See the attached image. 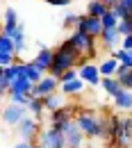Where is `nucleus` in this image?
<instances>
[{"label": "nucleus", "mask_w": 132, "mask_h": 148, "mask_svg": "<svg viewBox=\"0 0 132 148\" xmlns=\"http://www.w3.org/2000/svg\"><path fill=\"white\" fill-rule=\"evenodd\" d=\"M48 5H55V7H66L68 5V0H46Z\"/></svg>", "instance_id": "nucleus-34"}, {"label": "nucleus", "mask_w": 132, "mask_h": 148, "mask_svg": "<svg viewBox=\"0 0 132 148\" xmlns=\"http://www.w3.org/2000/svg\"><path fill=\"white\" fill-rule=\"evenodd\" d=\"M7 98H9V103H12V105H21V107H27V105H30V100H32V98H30V96H7Z\"/></svg>", "instance_id": "nucleus-29"}, {"label": "nucleus", "mask_w": 132, "mask_h": 148, "mask_svg": "<svg viewBox=\"0 0 132 148\" xmlns=\"http://www.w3.org/2000/svg\"><path fill=\"white\" fill-rule=\"evenodd\" d=\"M77 107H73V105H66V107H62V110L53 112L50 116H48V125H53V128H59L62 123H66V121H73L77 116Z\"/></svg>", "instance_id": "nucleus-12"}, {"label": "nucleus", "mask_w": 132, "mask_h": 148, "mask_svg": "<svg viewBox=\"0 0 132 148\" xmlns=\"http://www.w3.org/2000/svg\"><path fill=\"white\" fill-rule=\"evenodd\" d=\"M77 77H80V71H77V69H71V71H66V73L59 77V82L66 84V82H73V80H77Z\"/></svg>", "instance_id": "nucleus-31"}, {"label": "nucleus", "mask_w": 132, "mask_h": 148, "mask_svg": "<svg viewBox=\"0 0 132 148\" xmlns=\"http://www.w3.org/2000/svg\"><path fill=\"white\" fill-rule=\"evenodd\" d=\"M80 64V53L71 46V41H62L59 46L55 48V62H53V69H50V75L55 77H62L66 71L71 69H77Z\"/></svg>", "instance_id": "nucleus-2"}, {"label": "nucleus", "mask_w": 132, "mask_h": 148, "mask_svg": "<svg viewBox=\"0 0 132 148\" xmlns=\"http://www.w3.org/2000/svg\"><path fill=\"white\" fill-rule=\"evenodd\" d=\"M32 87H34V84H32L27 77H21V80H16V82L12 84L9 96H18V93L21 96H30V93H32Z\"/></svg>", "instance_id": "nucleus-19"}, {"label": "nucleus", "mask_w": 132, "mask_h": 148, "mask_svg": "<svg viewBox=\"0 0 132 148\" xmlns=\"http://www.w3.org/2000/svg\"><path fill=\"white\" fill-rule=\"evenodd\" d=\"M100 46L105 48V50H109V53H114V50H118L121 48V41H123V37H121V32L118 30H105L103 34H100Z\"/></svg>", "instance_id": "nucleus-14"}, {"label": "nucleus", "mask_w": 132, "mask_h": 148, "mask_svg": "<svg viewBox=\"0 0 132 148\" xmlns=\"http://www.w3.org/2000/svg\"><path fill=\"white\" fill-rule=\"evenodd\" d=\"M21 21H18V12L14 9V7H7L5 12H2V30H0V34H9L14 27H18Z\"/></svg>", "instance_id": "nucleus-15"}, {"label": "nucleus", "mask_w": 132, "mask_h": 148, "mask_svg": "<svg viewBox=\"0 0 132 148\" xmlns=\"http://www.w3.org/2000/svg\"><path fill=\"white\" fill-rule=\"evenodd\" d=\"M32 62H34V66H37V69H41L43 73L48 75V73H50V69H53V62H55V50H53V48H48V46H41Z\"/></svg>", "instance_id": "nucleus-11"}, {"label": "nucleus", "mask_w": 132, "mask_h": 148, "mask_svg": "<svg viewBox=\"0 0 132 148\" xmlns=\"http://www.w3.org/2000/svg\"><path fill=\"white\" fill-rule=\"evenodd\" d=\"M121 48H123V50H128V53H132V34L123 37V41H121Z\"/></svg>", "instance_id": "nucleus-33"}, {"label": "nucleus", "mask_w": 132, "mask_h": 148, "mask_svg": "<svg viewBox=\"0 0 132 148\" xmlns=\"http://www.w3.org/2000/svg\"><path fill=\"white\" fill-rule=\"evenodd\" d=\"M84 84H87V82L77 77V80H73V82H66V84H62V87H59V91L64 93V96H77V93L84 91Z\"/></svg>", "instance_id": "nucleus-22"}, {"label": "nucleus", "mask_w": 132, "mask_h": 148, "mask_svg": "<svg viewBox=\"0 0 132 148\" xmlns=\"http://www.w3.org/2000/svg\"><path fill=\"white\" fill-rule=\"evenodd\" d=\"M68 41H71V46L80 53V57H84V55L94 57L96 55V41H98V39H94L91 34H84V32L73 30L71 37H68Z\"/></svg>", "instance_id": "nucleus-4"}, {"label": "nucleus", "mask_w": 132, "mask_h": 148, "mask_svg": "<svg viewBox=\"0 0 132 148\" xmlns=\"http://www.w3.org/2000/svg\"><path fill=\"white\" fill-rule=\"evenodd\" d=\"M118 80H121V84H123V89H128V91H132V69H130V71H128L125 75H121Z\"/></svg>", "instance_id": "nucleus-32"}, {"label": "nucleus", "mask_w": 132, "mask_h": 148, "mask_svg": "<svg viewBox=\"0 0 132 148\" xmlns=\"http://www.w3.org/2000/svg\"><path fill=\"white\" fill-rule=\"evenodd\" d=\"M112 57H116L118 59V64H123L125 69H132V55L128 53V50H123V48H118V50H114Z\"/></svg>", "instance_id": "nucleus-25"}, {"label": "nucleus", "mask_w": 132, "mask_h": 148, "mask_svg": "<svg viewBox=\"0 0 132 148\" xmlns=\"http://www.w3.org/2000/svg\"><path fill=\"white\" fill-rule=\"evenodd\" d=\"M12 148H32V141H18V144H14Z\"/></svg>", "instance_id": "nucleus-35"}, {"label": "nucleus", "mask_w": 132, "mask_h": 148, "mask_svg": "<svg viewBox=\"0 0 132 148\" xmlns=\"http://www.w3.org/2000/svg\"><path fill=\"white\" fill-rule=\"evenodd\" d=\"M100 87H103V91L107 93L109 98H114L116 93H118L121 89H123V84H121V80H118V77H103Z\"/></svg>", "instance_id": "nucleus-20"}, {"label": "nucleus", "mask_w": 132, "mask_h": 148, "mask_svg": "<svg viewBox=\"0 0 132 148\" xmlns=\"http://www.w3.org/2000/svg\"><path fill=\"white\" fill-rule=\"evenodd\" d=\"M103 2L107 5V9H114V7H116V5L121 2V0H103Z\"/></svg>", "instance_id": "nucleus-36"}, {"label": "nucleus", "mask_w": 132, "mask_h": 148, "mask_svg": "<svg viewBox=\"0 0 132 148\" xmlns=\"http://www.w3.org/2000/svg\"><path fill=\"white\" fill-rule=\"evenodd\" d=\"M100 21H103V27H105V30H116V27H118V18L114 16L112 9H109V12H107Z\"/></svg>", "instance_id": "nucleus-27"}, {"label": "nucleus", "mask_w": 132, "mask_h": 148, "mask_svg": "<svg viewBox=\"0 0 132 148\" xmlns=\"http://www.w3.org/2000/svg\"><path fill=\"white\" fill-rule=\"evenodd\" d=\"M27 112H30V116H34L37 121H41V119H43V112H46L43 98H32L30 105H27Z\"/></svg>", "instance_id": "nucleus-24"}, {"label": "nucleus", "mask_w": 132, "mask_h": 148, "mask_svg": "<svg viewBox=\"0 0 132 148\" xmlns=\"http://www.w3.org/2000/svg\"><path fill=\"white\" fill-rule=\"evenodd\" d=\"M118 59L116 57H107V59H103L100 64H98V69H100V75L103 77H116V71H118Z\"/></svg>", "instance_id": "nucleus-18"}, {"label": "nucleus", "mask_w": 132, "mask_h": 148, "mask_svg": "<svg viewBox=\"0 0 132 148\" xmlns=\"http://www.w3.org/2000/svg\"><path fill=\"white\" fill-rule=\"evenodd\" d=\"M25 75H27V80H30L32 84H37V82H41V80L46 77V73L34 66V62H25Z\"/></svg>", "instance_id": "nucleus-23"}, {"label": "nucleus", "mask_w": 132, "mask_h": 148, "mask_svg": "<svg viewBox=\"0 0 132 148\" xmlns=\"http://www.w3.org/2000/svg\"><path fill=\"white\" fill-rule=\"evenodd\" d=\"M130 55H132V53H130Z\"/></svg>", "instance_id": "nucleus-37"}, {"label": "nucleus", "mask_w": 132, "mask_h": 148, "mask_svg": "<svg viewBox=\"0 0 132 148\" xmlns=\"http://www.w3.org/2000/svg\"><path fill=\"white\" fill-rule=\"evenodd\" d=\"M75 30H77V32H84V34H91L94 39H100V34L105 32L103 21H100V18H94V16H87V14H82V16H80Z\"/></svg>", "instance_id": "nucleus-9"}, {"label": "nucleus", "mask_w": 132, "mask_h": 148, "mask_svg": "<svg viewBox=\"0 0 132 148\" xmlns=\"http://www.w3.org/2000/svg\"><path fill=\"white\" fill-rule=\"evenodd\" d=\"M112 148H132V116H112Z\"/></svg>", "instance_id": "nucleus-3"}, {"label": "nucleus", "mask_w": 132, "mask_h": 148, "mask_svg": "<svg viewBox=\"0 0 132 148\" xmlns=\"http://www.w3.org/2000/svg\"><path fill=\"white\" fill-rule=\"evenodd\" d=\"M62 87V82H59V77L55 75H46L41 82H37L34 87H32V93H30V98H43V96H50V93H55L57 89Z\"/></svg>", "instance_id": "nucleus-10"}, {"label": "nucleus", "mask_w": 132, "mask_h": 148, "mask_svg": "<svg viewBox=\"0 0 132 148\" xmlns=\"http://www.w3.org/2000/svg\"><path fill=\"white\" fill-rule=\"evenodd\" d=\"M77 71H80V80H84L89 87H96V84H100V82H103L100 69H98L96 64H89V62H87V64H82Z\"/></svg>", "instance_id": "nucleus-13"}, {"label": "nucleus", "mask_w": 132, "mask_h": 148, "mask_svg": "<svg viewBox=\"0 0 132 148\" xmlns=\"http://www.w3.org/2000/svg\"><path fill=\"white\" fill-rule=\"evenodd\" d=\"M0 50H2V53H12V55H16V43H14V39L0 34Z\"/></svg>", "instance_id": "nucleus-26"}, {"label": "nucleus", "mask_w": 132, "mask_h": 148, "mask_svg": "<svg viewBox=\"0 0 132 148\" xmlns=\"http://www.w3.org/2000/svg\"><path fill=\"white\" fill-rule=\"evenodd\" d=\"M30 116V112L27 107H21V105H5V110H2V121H5V125H9V128H18L21 123L25 121Z\"/></svg>", "instance_id": "nucleus-7"}, {"label": "nucleus", "mask_w": 132, "mask_h": 148, "mask_svg": "<svg viewBox=\"0 0 132 148\" xmlns=\"http://www.w3.org/2000/svg\"><path fill=\"white\" fill-rule=\"evenodd\" d=\"M107 12H109V9H107V5H105L103 0H91V2H87V16L103 18Z\"/></svg>", "instance_id": "nucleus-21"}, {"label": "nucleus", "mask_w": 132, "mask_h": 148, "mask_svg": "<svg viewBox=\"0 0 132 148\" xmlns=\"http://www.w3.org/2000/svg\"><path fill=\"white\" fill-rule=\"evenodd\" d=\"M77 21H80V16H77V14H73V12H66V14H64V27H75Z\"/></svg>", "instance_id": "nucleus-30"}, {"label": "nucleus", "mask_w": 132, "mask_h": 148, "mask_svg": "<svg viewBox=\"0 0 132 148\" xmlns=\"http://www.w3.org/2000/svg\"><path fill=\"white\" fill-rule=\"evenodd\" d=\"M43 105H46V112H57V110H62V107H66L68 103H66V96L62 91H55V93H50V96H43Z\"/></svg>", "instance_id": "nucleus-16"}, {"label": "nucleus", "mask_w": 132, "mask_h": 148, "mask_svg": "<svg viewBox=\"0 0 132 148\" xmlns=\"http://www.w3.org/2000/svg\"><path fill=\"white\" fill-rule=\"evenodd\" d=\"M59 130L64 132V137H66V146L68 148H82V144H84V132L80 130V125H77V121L73 119V121H66V123H62L59 125Z\"/></svg>", "instance_id": "nucleus-6"}, {"label": "nucleus", "mask_w": 132, "mask_h": 148, "mask_svg": "<svg viewBox=\"0 0 132 148\" xmlns=\"http://www.w3.org/2000/svg\"><path fill=\"white\" fill-rule=\"evenodd\" d=\"M16 134L21 137V141H32V144H37L39 134H41V125H39V121L34 116H27L18 128H16Z\"/></svg>", "instance_id": "nucleus-8"}, {"label": "nucleus", "mask_w": 132, "mask_h": 148, "mask_svg": "<svg viewBox=\"0 0 132 148\" xmlns=\"http://www.w3.org/2000/svg\"><path fill=\"white\" fill-rule=\"evenodd\" d=\"M5 37H12V39H14V43H18V41H25V27H23V23H21L18 27H14L9 34H5Z\"/></svg>", "instance_id": "nucleus-28"}, {"label": "nucleus", "mask_w": 132, "mask_h": 148, "mask_svg": "<svg viewBox=\"0 0 132 148\" xmlns=\"http://www.w3.org/2000/svg\"><path fill=\"white\" fill-rule=\"evenodd\" d=\"M39 144L43 148H68L66 146V137L59 128H53V125H46L41 128V134H39Z\"/></svg>", "instance_id": "nucleus-5"}, {"label": "nucleus", "mask_w": 132, "mask_h": 148, "mask_svg": "<svg viewBox=\"0 0 132 148\" xmlns=\"http://www.w3.org/2000/svg\"><path fill=\"white\" fill-rule=\"evenodd\" d=\"M75 121L87 139H105V141H109V137H112V116L94 112V110H80Z\"/></svg>", "instance_id": "nucleus-1"}, {"label": "nucleus", "mask_w": 132, "mask_h": 148, "mask_svg": "<svg viewBox=\"0 0 132 148\" xmlns=\"http://www.w3.org/2000/svg\"><path fill=\"white\" fill-rule=\"evenodd\" d=\"M112 103H114V107L118 112H132V91L121 89V91L112 98Z\"/></svg>", "instance_id": "nucleus-17"}]
</instances>
